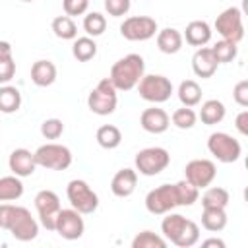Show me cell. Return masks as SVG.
Instances as JSON below:
<instances>
[{"instance_id": "cell-1", "label": "cell", "mask_w": 248, "mask_h": 248, "mask_svg": "<svg viewBox=\"0 0 248 248\" xmlns=\"http://www.w3.org/2000/svg\"><path fill=\"white\" fill-rule=\"evenodd\" d=\"M0 229L10 231V234L19 242H29L39 234V221L23 205H14L10 202L0 203Z\"/></svg>"}, {"instance_id": "cell-2", "label": "cell", "mask_w": 248, "mask_h": 248, "mask_svg": "<svg viewBox=\"0 0 248 248\" xmlns=\"http://www.w3.org/2000/svg\"><path fill=\"white\" fill-rule=\"evenodd\" d=\"M145 74V62L143 56L130 52L122 58H118L112 66H110V74L108 79L112 81V85L116 87V91H130L134 89L140 79Z\"/></svg>"}, {"instance_id": "cell-3", "label": "cell", "mask_w": 248, "mask_h": 248, "mask_svg": "<svg viewBox=\"0 0 248 248\" xmlns=\"http://www.w3.org/2000/svg\"><path fill=\"white\" fill-rule=\"evenodd\" d=\"M116 105H118V91L108 78H103L87 95V107L93 114L108 116L116 110Z\"/></svg>"}, {"instance_id": "cell-4", "label": "cell", "mask_w": 248, "mask_h": 248, "mask_svg": "<svg viewBox=\"0 0 248 248\" xmlns=\"http://www.w3.org/2000/svg\"><path fill=\"white\" fill-rule=\"evenodd\" d=\"M33 155H35L37 167H45L48 170H66L74 159L70 147H66L62 143H54V141L39 145L33 151Z\"/></svg>"}, {"instance_id": "cell-5", "label": "cell", "mask_w": 248, "mask_h": 248, "mask_svg": "<svg viewBox=\"0 0 248 248\" xmlns=\"http://www.w3.org/2000/svg\"><path fill=\"white\" fill-rule=\"evenodd\" d=\"M138 87V93L143 101L147 103H165L170 99L172 95V83L167 76H161V74H143V78L140 79V83L136 85Z\"/></svg>"}, {"instance_id": "cell-6", "label": "cell", "mask_w": 248, "mask_h": 248, "mask_svg": "<svg viewBox=\"0 0 248 248\" xmlns=\"http://www.w3.org/2000/svg\"><path fill=\"white\" fill-rule=\"evenodd\" d=\"M66 196L70 205L79 211L81 215H91L97 207H99V196L93 192V188L81 180V178H74L68 182L66 186Z\"/></svg>"}, {"instance_id": "cell-7", "label": "cell", "mask_w": 248, "mask_h": 248, "mask_svg": "<svg viewBox=\"0 0 248 248\" xmlns=\"http://www.w3.org/2000/svg\"><path fill=\"white\" fill-rule=\"evenodd\" d=\"M134 165H136V172L143 176H157L170 165V155L165 147H157V145L145 147L136 153Z\"/></svg>"}, {"instance_id": "cell-8", "label": "cell", "mask_w": 248, "mask_h": 248, "mask_svg": "<svg viewBox=\"0 0 248 248\" xmlns=\"http://www.w3.org/2000/svg\"><path fill=\"white\" fill-rule=\"evenodd\" d=\"M215 31L221 35V39L231 43H240L244 39V21H242V10L236 6H231L223 10L215 17Z\"/></svg>"}, {"instance_id": "cell-9", "label": "cell", "mask_w": 248, "mask_h": 248, "mask_svg": "<svg viewBox=\"0 0 248 248\" xmlns=\"http://www.w3.org/2000/svg\"><path fill=\"white\" fill-rule=\"evenodd\" d=\"M207 151L219 161V163H234L242 155L240 141L234 140L227 132H213L207 138Z\"/></svg>"}, {"instance_id": "cell-10", "label": "cell", "mask_w": 248, "mask_h": 248, "mask_svg": "<svg viewBox=\"0 0 248 248\" xmlns=\"http://www.w3.org/2000/svg\"><path fill=\"white\" fill-rule=\"evenodd\" d=\"M159 31L157 21L149 16H130L120 23V35L126 41H149Z\"/></svg>"}, {"instance_id": "cell-11", "label": "cell", "mask_w": 248, "mask_h": 248, "mask_svg": "<svg viewBox=\"0 0 248 248\" xmlns=\"http://www.w3.org/2000/svg\"><path fill=\"white\" fill-rule=\"evenodd\" d=\"M174 207H178L174 184H161V186L149 190L145 196V209L151 215H165V213L172 211Z\"/></svg>"}, {"instance_id": "cell-12", "label": "cell", "mask_w": 248, "mask_h": 248, "mask_svg": "<svg viewBox=\"0 0 248 248\" xmlns=\"http://www.w3.org/2000/svg\"><path fill=\"white\" fill-rule=\"evenodd\" d=\"M35 209H37V215H39V223L46 231H54V223H56L58 211L62 209L58 194L52 192V190L37 192V196H35Z\"/></svg>"}, {"instance_id": "cell-13", "label": "cell", "mask_w": 248, "mask_h": 248, "mask_svg": "<svg viewBox=\"0 0 248 248\" xmlns=\"http://www.w3.org/2000/svg\"><path fill=\"white\" fill-rule=\"evenodd\" d=\"M54 232H58L64 240H78L85 232V223L79 211L74 207L70 209H60L56 223H54Z\"/></svg>"}, {"instance_id": "cell-14", "label": "cell", "mask_w": 248, "mask_h": 248, "mask_svg": "<svg viewBox=\"0 0 248 248\" xmlns=\"http://www.w3.org/2000/svg\"><path fill=\"white\" fill-rule=\"evenodd\" d=\"M217 176V167L209 159H192L184 167V178L198 190L207 188Z\"/></svg>"}, {"instance_id": "cell-15", "label": "cell", "mask_w": 248, "mask_h": 248, "mask_svg": "<svg viewBox=\"0 0 248 248\" xmlns=\"http://www.w3.org/2000/svg\"><path fill=\"white\" fill-rule=\"evenodd\" d=\"M140 126L149 132V134H163L169 130L170 126V116L165 108H159V107H149L141 112L140 116Z\"/></svg>"}, {"instance_id": "cell-16", "label": "cell", "mask_w": 248, "mask_h": 248, "mask_svg": "<svg viewBox=\"0 0 248 248\" xmlns=\"http://www.w3.org/2000/svg\"><path fill=\"white\" fill-rule=\"evenodd\" d=\"M8 167L12 170V174L19 176V178H25V176H31L37 169V163H35V155L25 149V147H17L10 153L8 157Z\"/></svg>"}, {"instance_id": "cell-17", "label": "cell", "mask_w": 248, "mask_h": 248, "mask_svg": "<svg viewBox=\"0 0 248 248\" xmlns=\"http://www.w3.org/2000/svg\"><path fill=\"white\" fill-rule=\"evenodd\" d=\"M217 58L213 56L211 52V46H200L196 48L194 56H192V70L198 78L205 79V78H211L215 72H217Z\"/></svg>"}, {"instance_id": "cell-18", "label": "cell", "mask_w": 248, "mask_h": 248, "mask_svg": "<svg viewBox=\"0 0 248 248\" xmlns=\"http://www.w3.org/2000/svg\"><path fill=\"white\" fill-rule=\"evenodd\" d=\"M136 186H138V172L136 169H120L112 180H110V192L116 196V198H128L136 192Z\"/></svg>"}, {"instance_id": "cell-19", "label": "cell", "mask_w": 248, "mask_h": 248, "mask_svg": "<svg viewBox=\"0 0 248 248\" xmlns=\"http://www.w3.org/2000/svg\"><path fill=\"white\" fill-rule=\"evenodd\" d=\"M182 37L186 39V43L190 46H198L200 48V46H205L211 41V27L203 19H194V21H190L186 25Z\"/></svg>"}, {"instance_id": "cell-20", "label": "cell", "mask_w": 248, "mask_h": 248, "mask_svg": "<svg viewBox=\"0 0 248 248\" xmlns=\"http://www.w3.org/2000/svg\"><path fill=\"white\" fill-rule=\"evenodd\" d=\"M184 45V37L174 27H165L157 31V48L163 54H176Z\"/></svg>"}, {"instance_id": "cell-21", "label": "cell", "mask_w": 248, "mask_h": 248, "mask_svg": "<svg viewBox=\"0 0 248 248\" xmlns=\"http://www.w3.org/2000/svg\"><path fill=\"white\" fill-rule=\"evenodd\" d=\"M56 66L50 60H37L31 66V81L37 87H48L56 81Z\"/></svg>"}, {"instance_id": "cell-22", "label": "cell", "mask_w": 248, "mask_h": 248, "mask_svg": "<svg viewBox=\"0 0 248 248\" xmlns=\"http://www.w3.org/2000/svg\"><path fill=\"white\" fill-rule=\"evenodd\" d=\"M225 114H227V108L219 99H207L205 103H202L198 116L205 126H213V124H219L225 118Z\"/></svg>"}, {"instance_id": "cell-23", "label": "cell", "mask_w": 248, "mask_h": 248, "mask_svg": "<svg viewBox=\"0 0 248 248\" xmlns=\"http://www.w3.org/2000/svg\"><path fill=\"white\" fill-rule=\"evenodd\" d=\"M202 227L209 232H221L227 227V211L223 207H203Z\"/></svg>"}, {"instance_id": "cell-24", "label": "cell", "mask_w": 248, "mask_h": 248, "mask_svg": "<svg viewBox=\"0 0 248 248\" xmlns=\"http://www.w3.org/2000/svg\"><path fill=\"white\" fill-rule=\"evenodd\" d=\"M23 196V182L16 174L0 176V202H16Z\"/></svg>"}, {"instance_id": "cell-25", "label": "cell", "mask_w": 248, "mask_h": 248, "mask_svg": "<svg viewBox=\"0 0 248 248\" xmlns=\"http://www.w3.org/2000/svg\"><path fill=\"white\" fill-rule=\"evenodd\" d=\"M21 107V93L17 87L14 85H0V112L4 114H12L17 112Z\"/></svg>"}, {"instance_id": "cell-26", "label": "cell", "mask_w": 248, "mask_h": 248, "mask_svg": "<svg viewBox=\"0 0 248 248\" xmlns=\"http://www.w3.org/2000/svg\"><path fill=\"white\" fill-rule=\"evenodd\" d=\"M167 217L161 221V232H163V236L169 240V242H174L176 240V236L182 232V229H184V225H186V217L184 215H180V213H172V211H169V213H165Z\"/></svg>"}, {"instance_id": "cell-27", "label": "cell", "mask_w": 248, "mask_h": 248, "mask_svg": "<svg viewBox=\"0 0 248 248\" xmlns=\"http://www.w3.org/2000/svg\"><path fill=\"white\" fill-rule=\"evenodd\" d=\"M72 54L78 62H89L97 54V43L93 37H76L72 45Z\"/></svg>"}, {"instance_id": "cell-28", "label": "cell", "mask_w": 248, "mask_h": 248, "mask_svg": "<svg viewBox=\"0 0 248 248\" xmlns=\"http://www.w3.org/2000/svg\"><path fill=\"white\" fill-rule=\"evenodd\" d=\"M178 99L184 107H196L202 101V87L196 79H184L178 85Z\"/></svg>"}, {"instance_id": "cell-29", "label": "cell", "mask_w": 248, "mask_h": 248, "mask_svg": "<svg viewBox=\"0 0 248 248\" xmlns=\"http://www.w3.org/2000/svg\"><path fill=\"white\" fill-rule=\"evenodd\" d=\"M50 29L62 41H74L78 37V25L70 16H56L50 23Z\"/></svg>"}, {"instance_id": "cell-30", "label": "cell", "mask_w": 248, "mask_h": 248, "mask_svg": "<svg viewBox=\"0 0 248 248\" xmlns=\"http://www.w3.org/2000/svg\"><path fill=\"white\" fill-rule=\"evenodd\" d=\"M95 140L103 149H116L122 143V132L114 124H103L97 130Z\"/></svg>"}, {"instance_id": "cell-31", "label": "cell", "mask_w": 248, "mask_h": 248, "mask_svg": "<svg viewBox=\"0 0 248 248\" xmlns=\"http://www.w3.org/2000/svg\"><path fill=\"white\" fill-rule=\"evenodd\" d=\"M229 202H231V196L221 186H211L209 184L205 188V192L202 194V207H223V209H227Z\"/></svg>"}, {"instance_id": "cell-32", "label": "cell", "mask_w": 248, "mask_h": 248, "mask_svg": "<svg viewBox=\"0 0 248 248\" xmlns=\"http://www.w3.org/2000/svg\"><path fill=\"white\" fill-rule=\"evenodd\" d=\"M174 190H176L178 205H182V207L194 205V203L198 202V198H200V190H198L194 184H190L186 178H184V180H178V182L174 184Z\"/></svg>"}, {"instance_id": "cell-33", "label": "cell", "mask_w": 248, "mask_h": 248, "mask_svg": "<svg viewBox=\"0 0 248 248\" xmlns=\"http://www.w3.org/2000/svg\"><path fill=\"white\" fill-rule=\"evenodd\" d=\"M107 29V17L101 12H89L83 17V31L87 33V37H99L103 35Z\"/></svg>"}, {"instance_id": "cell-34", "label": "cell", "mask_w": 248, "mask_h": 248, "mask_svg": "<svg viewBox=\"0 0 248 248\" xmlns=\"http://www.w3.org/2000/svg\"><path fill=\"white\" fill-rule=\"evenodd\" d=\"M211 52H213V56L217 58L219 64H229V62H232L236 58L238 46H236V43H231V41L221 39V41H217L211 46Z\"/></svg>"}, {"instance_id": "cell-35", "label": "cell", "mask_w": 248, "mask_h": 248, "mask_svg": "<svg viewBox=\"0 0 248 248\" xmlns=\"http://www.w3.org/2000/svg\"><path fill=\"white\" fill-rule=\"evenodd\" d=\"M198 242H200V227L192 219H188L184 229H182V232L176 236V240L172 244L178 246V248H192Z\"/></svg>"}, {"instance_id": "cell-36", "label": "cell", "mask_w": 248, "mask_h": 248, "mask_svg": "<svg viewBox=\"0 0 248 248\" xmlns=\"http://www.w3.org/2000/svg\"><path fill=\"white\" fill-rule=\"evenodd\" d=\"M165 246H167V238L155 234L153 231H141L132 240V248H165Z\"/></svg>"}, {"instance_id": "cell-37", "label": "cell", "mask_w": 248, "mask_h": 248, "mask_svg": "<svg viewBox=\"0 0 248 248\" xmlns=\"http://www.w3.org/2000/svg\"><path fill=\"white\" fill-rule=\"evenodd\" d=\"M196 120H198V114L194 112V108L192 107H180V108H176L172 114H170V122L176 126V128H180V130H190V128H194L196 126Z\"/></svg>"}, {"instance_id": "cell-38", "label": "cell", "mask_w": 248, "mask_h": 248, "mask_svg": "<svg viewBox=\"0 0 248 248\" xmlns=\"http://www.w3.org/2000/svg\"><path fill=\"white\" fill-rule=\"evenodd\" d=\"M41 134L45 140H58L64 134V122L60 118H46L41 124Z\"/></svg>"}, {"instance_id": "cell-39", "label": "cell", "mask_w": 248, "mask_h": 248, "mask_svg": "<svg viewBox=\"0 0 248 248\" xmlns=\"http://www.w3.org/2000/svg\"><path fill=\"white\" fill-rule=\"evenodd\" d=\"M16 76V60L14 56H0V85L10 83Z\"/></svg>"}, {"instance_id": "cell-40", "label": "cell", "mask_w": 248, "mask_h": 248, "mask_svg": "<svg viewBox=\"0 0 248 248\" xmlns=\"http://www.w3.org/2000/svg\"><path fill=\"white\" fill-rule=\"evenodd\" d=\"M62 8H64V14L70 17L83 16V14H87L89 0H62Z\"/></svg>"}, {"instance_id": "cell-41", "label": "cell", "mask_w": 248, "mask_h": 248, "mask_svg": "<svg viewBox=\"0 0 248 248\" xmlns=\"http://www.w3.org/2000/svg\"><path fill=\"white\" fill-rule=\"evenodd\" d=\"M132 2L130 0H105V10L112 17H122L130 12Z\"/></svg>"}, {"instance_id": "cell-42", "label": "cell", "mask_w": 248, "mask_h": 248, "mask_svg": "<svg viewBox=\"0 0 248 248\" xmlns=\"http://www.w3.org/2000/svg\"><path fill=\"white\" fill-rule=\"evenodd\" d=\"M232 99L238 107H242V108L248 107V79H240L232 87Z\"/></svg>"}, {"instance_id": "cell-43", "label": "cell", "mask_w": 248, "mask_h": 248, "mask_svg": "<svg viewBox=\"0 0 248 248\" xmlns=\"http://www.w3.org/2000/svg\"><path fill=\"white\" fill-rule=\"evenodd\" d=\"M234 126H236V130H238L242 136L248 134V110H242V112L236 114V118H234Z\"/></svg>"}, {"instance_id": "cell-44", "label": "cell", "mask_w": 248, "mask_h": 248, "mask_svg": "<svg viewBox=\"0 0 248 248\" xmlns=\"http://www.w3.org/2000/svg\"><path fill=\"white\" fill-rule=\"evenodd\" d=\"M202 246H203V248H211V246H215V248H225V242H223L221 238H207V240L202 242Z\"/></svg>"}, {"instance_id": "cell-45", "label": "cell", "mask_w": 248, "mask_h": 248, "mask_svg": "<svg viewBox=\"0 0 248 248\" xmlns=\"http://www.w3.org/2000/svg\"><path fill=\"white\" fill-rule=\"evenodd\" d=\"M0 56H14L12 45L8 41H0Z\"/></svg>"}, {"instance_id": "cell-46", "label": "cell", "mask_w": 248, "mask_h": 248, "mask_svg": "<svg viewBox=\"0 0 248 248\" xmlns=\"http://www.w3.org/2000/svg\"><path fill=\"white\" fill-rule=\"evenodd\" d=\"M23 2H33V0H23Z\"/></svg>"}]
</instances>
